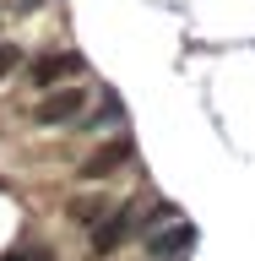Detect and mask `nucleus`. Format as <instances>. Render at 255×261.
<instances>
[{
    "label": "nucleus",
    "mask_w": 255,
    "mask_h": 261,
    "mask_svg": "<svg viewBox=\"0 0 255 261\" xmlns=\"http://www.w3.org/2000/svg\"><path fill=\"white\" fill-rule=\"evenodd\" d=\"M11 65H16V49H0V76H6Z\"/></svg>",
    "instance_id": "obj_6"
},
{
    "label": "nucleus",
    "mask_w": 255,
    "mask_h": 261,
    "mask_svg": "<svg viewBox=\"0 0 255 261\" xmlns=\"http://www.w3.org/2000/svg\"><path fill=\"white\" fill-rule=\"evenodd\" d=\"M195 245V228L190 223H174V228H147V250H152V256H179V250H190Z\"/></svg>",
    "instance_id": "obj_2"
},
{
    "label": "nucleus",
    "mask_w": 255,
    "mask_h": 261,
    "mask_svg": "<svg viewBox=\"0 0 255 261\" xmlns=\"http://www.w3.org/2000/svg\"><path fill=\"white\" fill-rule=\"evenodd\" d=\"M81 103H87V87H60V93H49L38 109H33V120L38 125H71L81 114Z\"/></svg>",
    "instance_id": "obj_1"
},
{
    "label": "nucleus",
    "mask_w": 255,
    "mask_h": 261,
    "mask_svg": "<svg viewBox=\"0 0 255 261\" xmlns=\"http://www.w3.org/2000/svg\"><path fill=\"white\" fill-rule=\"evenodd\" d=\"M130 228H136V207H125V212H114V218H109V223H103V228H98V240H93V250H114V245H120V240H125V234H130Z\"/></svg>",
    "instance_id": "obj_5"
},
{
    "label": "nucleus",
    "mask_w": 255,
    "mask_h": 261,
    "mask_svg": "<svg viewBox=\"0 0 255 261\" xmlns=\"http://www.w3.org/2000/svg\"><path fill=\"white\" fill-rule=\"evenodd\" d=\"M71 71H81V55H49V60L33 65V87H49V82L71 76Z\"/></svg>",
    "instance_id": "obj_4"
},
{
    "label": "nucleus",
    "mask_w": 255,
    "mask_h": 261,
    "mask_svg": "<svg viewBox=\"0 0 255 261\" xmlns=\"http://www.w3.org/2000/svg\"><path fill=\"white\" fill-rule=\"evenodd\" d=\"M120 163H130V142L120 136V142H109L103 152H93V158L81 163V179H103V174H114Z\"/></svg>",
    "instance_id": "obj_3"
}]
</instances>
